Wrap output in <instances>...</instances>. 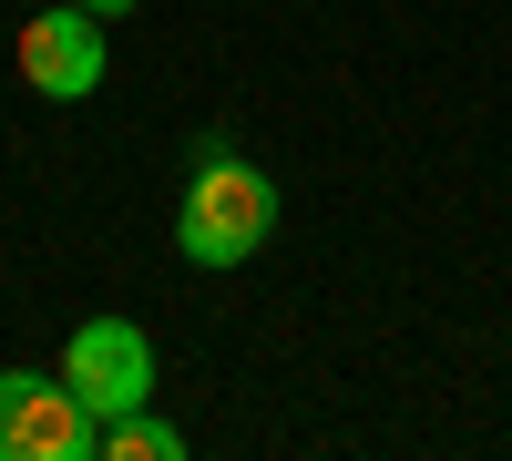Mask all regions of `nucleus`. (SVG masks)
<instances>
[{
    "label": "nucleus",
    "mask_w": 512,
    "mask_h": 461,
    "mask_svg": "<svg viewBox=\"0 0 512 461\" xmlns=\"http://www.w3.org/2000/svg\"><path fill=\"white\" fill-rule=\"evenodd\" d=\"M82 11H103V21H123V11H134V0H82Z\"/></svg>",
    "instance_id": "423d86ee"
},
{
    "label": "nucleus",
    "mask_w": 512,
    "mask_h": 461,
    "mask_svg": "<svg viewBox=\"0 0 512 461\" xmlns=\"http://www.w3.org/2000/svg\"><path fill=\"white\" fill-rule=\"evenodd\" d=\"M62 380L93 400V421H123V410L154 400V339L134 318H82L62 339Z\"/></svg>",
    "instance_id": "7ed1b4c3"
},
{
    "label": "nucleus",
    "mask_w": 512,
    "mask_h": 461,
    "mask_svg": "<svg viewBox=\"0 0 512 461\" xmlns=\"http://www.w3.org/2000/svg\"><path fill=\"white\" fill-rule=\"evenodd\" d=\"M267 226H277V175L246 164V154H205L195 185H185V205H175L185 267H246L256 246H267Z\"/></svg>",
    "instance_id": "f257e3e1"
},
{
    "label": "nucleus",
    "mask_w": 512,
    "mask_h": 461,
    "mask_svg": "<svg viewBox=\"0 0 512 461\" xmlns=\"http://www.w3.org/2000/svg\"><path fill=\"white\" fill-rule=\"evenodd\" d=\"M103 451V421L62 369H0V461H93Z\"/></svg>",
    "instance_id": "f03ea898"
},
{
    "label": "nucleus",
    "mask_w": 512,
    "mask_h": 461,
    "mask_svg": "<svg viewBox=\"0 0 512 461\" xmlns=\"http://www.w3.org/2000/svg\"><path fill=\"white\" fill-rule=\"evenodd\" d=\"M103 461H185V431L154 410H123V421H103Z\"/></svg>",
    "instance_id": "39448f33"
},
{
    "label": "nucleus",
    "mask_w": 512,
    "mask_h": 461,
    "mask_svg": "<svg viewBox=\"0 0 512 461\" xmlns=\"http://www.w3.org/2000/svg\"><path fill=\"white\" fill-rule=\"evenodd\" d=\"M21 82L41 103H82L103 82V11L82 0H41V21L21 31Z\"/></svg>",
    "instance_id": "20e7f679"
}]
</instances>
